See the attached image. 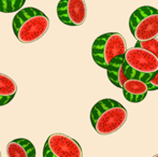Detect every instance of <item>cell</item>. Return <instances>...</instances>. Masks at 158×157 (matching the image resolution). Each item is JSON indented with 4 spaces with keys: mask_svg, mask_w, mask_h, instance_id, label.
I'll return each instance as SVG.
<instances>
[{
    "mask_svg": "<svg viewBox=\"0 0 158 157\" xmlns=\"http://www.w3.org/2000/svg\"><path fill=\"white\" fill-rule=\"evenodd\" d=\"M128 112L118 101L106 98L98 101L90 111V123L101 136L114 134L126 123Z\"/></svg>",
    "mask_w": 158,
    "mask_h": 157,
    "instance_id": "cell-1",
    "label": "cell"
},
{
    "mask_svg": "<svg viewBox=\"0 0 158 157\" xmlns=\"http://www.w3.org/2000/svg\"><path fill=\"white\" fill-rule=\"evenodd\" d=\"M13 32L22 43H32L41 39L50 28V19L39 9L28 6L15 14L12 22Z\"/></svg>",
    "mask_w": 158,
    "mask_h": 157,
    "instance_id": "cell-2",
    "label": "cell"
},
{
    "mask_svg": "<svg viewBox=\"0 0 158 157\" xmlns=\"http://www.w3.org/2000/svg\"><path fill=\"white\" fill-rule=\"evenodd\" d=\"M125 73L128 79H139L148 82L158 71V58L152 52L142 48H131L126 51Z\"/></svg>",
    "mask_w": 158,
    "mask_h": 157,
    "instance_id": "cell-3",
    "label": "cell"
},
{
    "mask_svg": "<svg viewBox=\"0 0 158 157\" xmlns=\"http://www.w3.org/2000/svg\"><path fill=\"white\" fill-rule=\"evenodd\" d=\"M127 50V42L121 34L106 32L94 41L92 46V56L99 67L106 69L115 57L125 55Z\"/></svg>",
    "mask_w": 158,
    "mask_h": 157,
    "instance_id": "cell-4",
    "label": "cell"
},
{
    "mask_svg": "<svg viewBox=\"0 0 158 157\" xmlns=\"http://www.w3.org/2000/svg\"><path fill=\"white\" fill-rule=\"evenodd\" d=\"M129 29L137 41L157 38L158 10L150 6L138 8L129 19Z\"/></svg>",
    "mask_w": 158,
    "mask_h": 157,
    "instance_id": "cell-5",
    "label": "cell"
},
{
    "mask_svg": "<svg viewBox=\"0 0 158 157\" xmlns=\"http://www.w3.org/2000/svg\"><path fill=\"white\" fill-rule=\"evenodd\" d=\"M43 157H83L81 145L64 134H53L46 139Z\"/></svg>",
    "mask_w": 158,
    "mask_h": 157,
    "instance_id": "cell-6",
    "label": "cell"
},
{
    "mask_svg": "<svg viewBox=\"0 0 158 157\" xmlns=\"http://www.w3.org/2000/svg\"><path fill=\"white\" fill-rule=\"evenodd\" d=\"M57 16L64 25H83L87 16L85 0H60L57 4Z\"/></svg>",
    "mask_w": 158,
    "mask_h": 157,
    "instance_id": "cell-7",
    "label": "cell"
},
{
    "mask_svg": "<svg viewBox=\"0 0 158 157\" xmlns=\"http://www.w3.org/2000/svg\"><path fill=\"white\" fill-rule=\"evenodd\" d=\"M122 89L126 100L132 103L141 102L148 93L146 82L139 79H128L124 83Z\"/></svg>",
    "mask_w": 158,
    "mask_h": 157,
    "instance_id": "cell-8",
    "label": "cell"
},
{
    "mask_svg": "<svg viewBox=\"0 0 158 157\" xmlns=\"http://www.w3.org/2000/svg\"><path fill=\"white\" fill-rule=\"evenodd\" d=\"M108 78L114 86L118 88H123L124 83L128 80L125 73V58L124 55L115 57L106 68Z\"/></svg>",
    "mask_w": 158,
    "mask_h": 157,
    "instance_id": "cell-9",
    "label": "cell"
},
{
    "mask_svg": "<svg viewBox=\"0 0 158 157\" xmlns=\"http://www.w3.org/2000/svg\"><path fill=\"white\" fill-rule=\"evenodd\" d=\"M8 157H35V145L27 139H15L6 144Z\"/></svg>",
    "mask_w": 158,
    "mask_h": 157,
    "instance_id": "cell-10",
    "label": "cell"
},
{
    "mask_svg": "<svg viewBox=\"0 0 158 157\" xmlns=\"http://www.w3.org/2000/svg\"><path fill=\"white\" fill-rule=\"evenodd\" d=\"M17 92V85L13 79L0 72V107L13 100Z\"/></svg>",
    "mask_w": 158,
    "mask_h": 157,
    "instance_id": "cell-11",
    "label": "cell"
},
{
    "mask_svg": "<svg viewBox=\"0 0 158 157\" xmlns=\"http://www.w3.org/2000/svg\"><path fill=\"white\" fill-rule=\"evenodd\" d=\"M26 0H0V12L14 13L22 10Z\"/></svg>",
    "mask_w": 158,
    "mask_h": 157,
    "instance_id": "cell-12",
    "label": "cell"
},
{
    "mask_svg": "<svg viewBox=\"0 0 158 157\" xmlns=\"http://www.w3.org/2000/svg\"><path fill=\"white\" fill-rule=\"evenodd\" d=\"M135 46L145 48V50L150 51V52H152L158 58V39L157 38L148 40V41H137Z\"/></svg>",
    "mask_w": 158,
    "mask_h": 157,
    "instance_id": "cell-13",
    "label": "cell"
},
{
    "mask_svg": "<svg viewBox=\"0 0 158 157\" xmlns=\"http://www.w3.org/2000/svg\"><path fill=\"white\" fill-rule=\"evenodd\" d=\"M146 84H148V87L150 92H154V90L158 89V71L152 79H150L146 82Z\"/></svg>",
    "mask_w": 158,
    "mask_h": 157,
    "instance_id": "cell-14",
    "label": "cell"
},
{
    "mask_svg": "<svg viewBox=\"0 0 158 157\" xmlns=\"http://www.w3.org/2000/svg\"><path fill=\"white\" fill-rule=\"evenodd\" d=\"M153 157H158V154H156V155H154V156H153Z\"/></svg>",
    "mask_w": 158,
    "mask_h": 157,
    "instance_id": "cell-15",
    "label": "cell"
},
{
    "mask_svg": "<svg viewBox=\"0 0 158 157\" xmlns=\"http://www.w3.org/2000/svg\"><path fill=\"white\" fill-rule=\"evenodd\" d=\"M0 157H2V154H1V151H0Z\"/></svg>",
    "mask_w": 158,
    "mask_h": 157,
    "instance_id": "cell-16",
    "label": "cell"
}]
</instances>
